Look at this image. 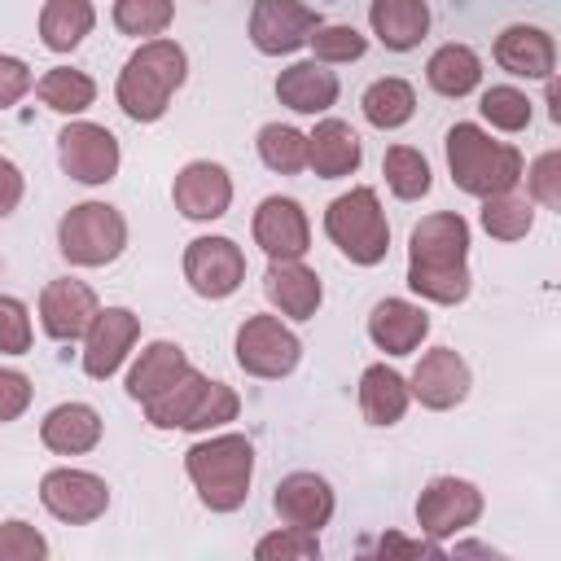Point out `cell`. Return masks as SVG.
I'll list each match as a JSON object with an SVG mask.
<instances>
[{
	"mask_svg": "<svg viewBox=\"0 0 561 561\" xmlns=\"http://www.w3.org/2000/svg\"><path fill=\"white\" fill-rule=\"evenodd\" d=\"M408 289L443 307L469 298V224L456 210H434L412 228Z\"/></svg>",
	"mask_w": 561,
	"mask_h": 561,
	"instance_id": "obj_1",
	"label": "cell"
},
{
	"mask_svg": "<svg viewBox=\"0 0 561 561\" xmlns=\"http://www.w3.org/2000/svg\"><path fill=\"white\" fill-rule=\"evenodd\" d=\"M188 79V53L175 44V39H145L127 66L118 70V110L131 118V123H158L171 105V96L184 88Z\"/></svg>",
	"mask_w": 561,
	"mask_h": 561,
	"instance_id": "obj_2",
	"label": "cell"
},
{
	"mask_svg": "<svg viewBox=\"0 0 561 561\" xmlns=\"http://www.w3.org/2000/svg\"><path fill=\"white\" fill-rule=\"evenodd\" d=\"M188 482L210 513H237L254 478V443L245 434H215L184 451Z\"/></svg>",
	"mask_w": 561,
	"mask_h": 561,
	"instance_id": "obj_3",
	"label": "cell"
},
{
	"mask_svg": "<svg viewBox=\"0 0 561 561\" xmlns=\"http://www.w3.org/2000/svg\"><path fill=\"white\" fill-rule=\"evenodd\" d=\"M447 167L456 188H465L469 197H495L522 180V149L508 140H491L478 123H456L447 131Z\"/></svg>",
	"mask_w": 561,
	"mask_h": 561,
	"instance_id": "obj_4",
	"label": "cell"
},
{
	"mask_svg": "<svg viewBox=\"0 0 561 561\" xmlns=\"http://www.w3.org/2000/svg\"><path fill=\"white\" fill-rule=\"evenodd\" d=\"M324 232H329V241H333L351 263H359V267L381 263L386 250H390L386 210H381L377 193L364 188V184L329 202V210H324Z\"/></svg>",
	"mask_w": 561,
	"mask_h": 561,
	"instance_id": "obj_5",
	"label": "cell"
},
{
	"mask_svg": "<svg viewBox=\"0 0 561 561\" xmlns=\"http://www.w3.org/2000/svg\"><path fill=\"white\" fill-rule=\"evenodd\" d=\"M127 245V219L110 202H79L57 224V250L75 267H105Z\"/></svg>",
	"mask_w": 561,
	"mask_h": 561,
	"instance_id": "obj_6",
	"label": "cell"
},
{
	"mask_svg": "<svg viewBox=\"0 0 561 561\" xmlns=\"http://www.w3.org/2000/svg\"><path fill=\"white\" fill-rule=\"evenodd\" d=\"M302 359V342L289 324H280V316H245L237 329V364L250 377L276 381L289 377Z\"/></svg>",
	"mask_w": 561,
	"mask_h": 561,
	"instance_id": "obj_7",
	"label": "cell"
},
{
	"mask_svg": "<svg viewBox=\"0 0 561 561\" xmlns=\"http://www.w3.org/2000/svg\"><path fill=\"white\" fill-rule=\"evenodd\" d=\"M184 280L197 298H232L245 280V254L232 237H193L184 250Z\"/></svg>",
	"mask_w": 561,
	"mask_h": 561,
	"instance_id": "obj_8",
	"label": "cell"
},
{
	"mask_svg": "<svg viewBox=\"0 0 561 561\" xmlns=\"http://www.w3.org/2000/svg\"><path fill=\"white\" fill-rule=\"evenodd\" d=\"M478 517H482V491L465 478H451V473L430 478V486L416 500V526L425 539H438V543L460 535Z\"/></svg>",
	"mask_w": 561,
	"mask_h": 561,
	"instance_id": "obj_9",
	"label": "cell"
},
{
	"mask_svg": "<svg viewBox=\"0 0 561 561\" xmlns=\"http://www.w3.org/2000/svg\"><path fill=\"white\" fill-rule=\"evenodd\" d=\"M57 158H61V171L79 184H110L123 162L114 131L101 123H83V118L57 131Z\"/></svg>",
	"mask_w": 561,
	"mask_h": 561,
	"instance_id": "obj_10",
	"label": "cell"
},
{
	"mask_svg": "<svg viewBox=\"0 0 561 561\" xmlns=\"http://www.w3.org/2000/svg\"><path fill=\"white\" fill-rule=\"evenodd\" d=\"M39 504L66 526H88V522L105 517L110 486H105V478H96L88 469H48L39 478Z\"/></svg>",
	"mask_w": 561,
	"mask_h": 561,
	"instance_id": "obj_11",
	"label": "cell"
},
{
	"mask_svg": "<svg viewBox=\"0 0 561 561\" xmlns=\"http://www.w3.org/2000/svg\"><path fill=\"white\" fill-rule=\"evenodd\" d=\"M320 26V13L302 0H254L250 9V44L263 57L298 53Z\"/></svg>",
	"mask_w": 561,
	"mask_h": 561,
	"instance_id": "obj_12",
	"label": "cell"
},
{
	"mask_svg": "<svg viewBox=\"0 0 561 561\" xmlns=\"http://www.w3.org/2000/svg\"><path fill=\"white\" fill-rule=\"evenodd\" d=\"M136 337H140V316H131L127 307H101L83 333V373L92 381H110L123 368Z\"/></svg>",
	"mask_w": 561,
	"mask_h": 561,
	"instance_id": "obj_13",
	"label": "cell"
},
{
	"mask_svg": "<svg viewBox=\"0 0 561 561\" xmlns=\"http://www.w3.org/2000/svg\"><path fill=\"white\" fill-rule=\"evenodd\" d=\"M171 202H175V210H180L184 219H197V224L219 219V215H228V206H232V180H228V171H224L219 162L193 158V162H184V167L175 171Z\"/></svg>",
	"mask_w": 561,
	"mask_h": 561,
	"instance_id": "obj_14",
	"label": "cell"
},
{
	"mask_svg": "<svg viewBox=\"0 0 561 561\" xmlns=\"http://www.w3.org/2000/svg\"><path fill=\"white\" fill-rule=\"evenodd\" d=\"M254 245L267 254V259H302L311 250V224H307V210L294 202V197H263L259 210H254Z\"/></svg>",
	"mask_w": 561,
	"mask_h": 561,
	"instance_id": "obj_15",
	"label": "cell"
},
{
	"mask_svg": "<svg viewBox=\"0 0 561 561\" xmlns=\"http://www.w3.org/2000/svg\"><path fill=\"white\" fill-rule=\"evenodd\" d=\"M469 386H473L469 364H465L460 351H451V346H434V351H425L421 364H416L412 377H408L412 399H421V408H430V412H447V408L465 403Z\"/></svg>",
	"mask_w": 561,
	"mask_h": 561,
	"instance_id": "obj_16",
	"label": "cell"
},
{
	"mask_svg": "<svg viewBox=\"0 0 561 561\" xmlns=\"http://www.w3.org/2000/svg\"><path fill=\"white\" fill-rule=\"evenodd\" d=\"M101 302L92 294V285L75 280V276H61V280H48L39 289V324L53 342H75L88 333V324L96 320Z\"/></svg>",
	"mask_w": 561,
	"mask_h": 561,
	"instance_id": "obj_17",
	"label": "cell"
},
{
	"mask_svg": "<svg viewBox=\"0 0 561 561\" xmlns=\"http://www.w3.org/2000/svg\"><path fill=\"white\" fill-rule=\"evenodd\" d=\"M272 508H276V517H280L285 526H298V530H316V535H320V526H329L337 500H333V486H329L320 473L298 469V473H285V478L276 482Z\"/></svg>",
	"mask_w": 561,
	"mask_h": 561,
	"instance_id": "obj_18",
	"label": "cell"
},
{
	"mask_svg": "<svg viewBox=\"0 0 561 561\" xmlns=\"http://www.w3.org/2000/svg\"><path fill=\"white\" fill-rule=\"evenodd\" d=\"M495 61L517 79H548L557 70V44L543 26L513 22L495 35Z\"/></svg>",
	"mask_w": 561,
	"mask_h": 561,
	"instance_id": "obj_19",
	"label": "cell"
},
{
	"mask_svg": "<svg viewBox=\"0 0 561 561\" xmlns=\"http://www.w3.org/2000/svg\"><path fill=\"white\" fill-rule=\"evenodd\" d=\"M263 294L289 320H311L320 311V298H324L320 276L302 259H272V267L263 276Z\"/></svg>",
	"mask_w": 561,
	"mask_h": 561,
	"instance_id": "obj_20",
	"label": "cell"
},
{
	"mask_svg": "<svg viewBox=\"0 0 561 561\" xmlns=\"http://www.w3.org/2000/svg\"><path fill=\"white\" fill-rule=\"evenodd\" d=\"M425 333H430V316L408 298H381L368 311V337L386 355H412L425 342Z\"/></svg>",
	"mask_w": 561,
	"mask_h": 561,
	"instance_id": "obj_21",
	"label": "cell"
},
{
	"mask_svg": "<svg viewBox=\"0 0 561 561\" xmlns=\"http://www.w3.org/2000/svg\"><path fill=\"white\" fill-rule=\"evenodd\" d=\"M105 421L92 403H57L44 421H39V443L57 456H83L101 443Z\"/></svg>",
	"mask_w": 561,
	"mask_h": 561,
	"instance_id": "obj_22",
	"label": "cell"
},
{
	"mask_svg": "<svg viewBox=\"0 0 561 561\" xmlns=\"http://www.w3.org/2000/svg\"><path fill=\"white\" fill-rule=\"evenodd\" d=\"M359 136L351 123L342 118H320L316 131L307 136V167L320 175V180H342V175H355L359 171Z\"/></svg>",
	"mask_w": 561,
	"mask_h": 561,
	"instance_id": "obj_23",
	"label": "cell"
},
{
	"mask_svg": "<svg viewBox=\"0 0 561 561\" xmlns=\"http://www.w3.org/2000/svg\"><path fill=\"white\" fill-rule=\"evenodd\" d=\"M276 101L294 114H324L337 101V75L324 61H294L276 75Z\"/></svg>",
	"mask_w": 561,
	"mask_h": 561,
	"instance_id": "obj_24",
	"label": "cell"
},
{
	"mask_svg": "<svg viewBox=\"0 0 561 561\" xmlns=\"http://www.w3.org/2000/svg\"><path fill=\"white\" fill-rule=\"evenodd\" d=\"M188 368H193V364H188L184 346H175V342H149V346L136 355L131 373H127V394H131L136 403H149V399H158L162 390H171Z\"/></svg>",
	"mask_w": 561,
	"mask_h": 561,
	"instance_id": "obj_25",
	"label": "cell"
},
{
	"mask_svg": "<svg viewBox=\"0 0 561 561\" xmlns=\"http://www.w3.org/2000/svg\"><path fill=\"white\" fill-rule=\"evenodd\" d=\"M368 26L390 53H408L430 31V4L425 0H373L368 4Z\"/></svg>",
	"mask_w": 561,
	"mask_h": 561,
	"instance_id": "obj_26",
	"label": "cell"
},
{
	"mask_svg": "<svg viewBox=\"0 0 561 561\" xmlns=\"http://www.w3.org/2000/svg\"><path fill=\"white\" fill-rule=\"evenodd\" d=\"M408 403H412L408 377H399L386 364H368L364 368V377H359V412H364L368 425H394V421H403Z\"/></svg>",
	"mask_w": 561,
	"mask_h": 561,
	"instance_id": "obj_27",
	"label": "cell"
},
{
	"mask_svg": "<svg viewBox=\"0 0 561 561\" xmlns=\"http://www.w3.org/2000/svg\"><path fill=\"white\" fill-rule=\"evenodd\" d=\"M425 79H430V88H434L438 96L460 101V96H469V92L482 83V57H478L469 44H443V48L430 53Z\"/></svg>",
	"mask_w": 561,
	"mask_h": 561,
	"instance_id": "obj_28",
	"label": "cell"
},
{
	"mask_svg": "<svg viewBox=\"0 0 561 561\" xmlns=\"http://www.w3.org/2000/svg\"><path fill=\"white\" fill-rule=\"evenodd\" d=\"M96 9L92 0H44L39 9V39L53 53H70L83 44V35H92Z\"/></svg>",
	"mask_w": 561,
	"mask_h": 561,
	"instance_id": "obj_29",
	"label": "cell"
},
{
	"mask_svg": "<svg viewBox=\"0 0 561 561\" xmlns=\"http://www.w3.org/2000/svg\"><path fill=\"white\" fill-rule=\"evenodd\" d=\"M359 110H364V118H368L373 127L394 131V127H403V123L416 114V88H412L408 79H399V75L373 79V83L364 88V96H359Z\"/></svg>",
	"mask_w": 561,
	"mask_h": 561,
	"instance_id": "obj_30",
	"label": "cell"
},
{
	"mask_svg": "<svg viewBox=\"0 0 561 561\" xmlns=\"http://www.w3.org/2000/svg\"><path fill=\"white\" fill-rule=\"evenodd\" d=\"M35 96L57 110V114H83L92 101H96V83L83 75V70H70V66H53L39 83H35Z\"/></svg>",
	"mask_w": 561,
	"mask_h": 561,
	"instance_id": "obj_31",
	"label": "cell"
},
{
	"mask_svg": "<svg viewBox=\"0 0 561 561\" xmlns=\"http://www.w3.org/2000/svg\"><path fill=\"white\" fill-rule=\"evenodd\" d=\"M381 175H386V184L399 202H416V197L430 193V162L412 145H390L386 158H381Z\"/></svg>",
	"mask_w": 561,
	"mask_h": 561,
	"instance_id": "obj_32",
	"label": "cell"
},
{
	"mask_svg": "<svg viewBox=\"0 0 561 561\" xmlns=\"http://www.w3.org/2000/svg\"><path fill=\"white\" fill-rule=\"evenodd\" d=\"M206 381H210V377H202L197 368H188L171 390H162L158 399L145 403V421H149L153 430H184V421H188L197 394L206 390Z\"/></svg>",
	"mask_w": 561,
	"mask_h": 561,
	"instance_id": "obj_33",
	"label": "cell"
},
{
	"mask_svg": "<svg viewBox=\"0 0 561 561\" xmlns=\"http://www.w3.org/2000/svg\"><path fill=\"white\" fill-rule=\"evenodd\" d=\"M259 158L276 175H298L307 167V136L289 123H263L259 127Z\"/></svg>",
	"mask_w": 561,
	"mask_h": 561,
	"instance_id": "obj_34",
	"label": "cell"
},
{
	"mask_svg": "<svg viewBox=\"0 0 561 561\" xmlns=\"http://www.w3.org/2000/svg\"><path fill=\"white\" fill-rule=\"evenodd\" d=\"M482 228H486L495 241H522V237L535 228V206H530V197H517L513 188H508V193H495V197H482Z\"/></svg>",
	"mask_w": 561,
	"mask_h": 561,
	"instance_id": "obj_35",
	"label": "cell"
},
{
	"mask_svg": "<svg viewBox=\"0 0 561 561\" xmlns=\"http://www.w3.org/2000/svg\"><path fill=\"white\" fill-rule=\"evenodd\" d=\"M175 18L171 0H114V26L136 39H158Z\"/></svg>",
	"mask_w": 561,
	"mask_h": 561,
	"instance_id": "obj_36",
	"label": "cell"
},
{
	"mask_svg": "<svg viewBox=\"0 0 561 561\" xmlns=\"http://www.w3.org/2000/svg\"><path fill=\"white\" fill-rule=\"evenodd\" d=\"M478 110H482V118L495 131H526L530 127V96L522 88H513V83L486 88L482 101H478Z\"/></svg>",
	"mask_w": 561,
	"mask_h": 561,
	"instance_id": "obj_37",
	"label": "cell"
},
{
	"mask_svg": "<svg viewBox=\"0 0 561 561\" xmlns=\"http://www.w3.org/2000/svg\"><path fill=\"white\" fill-rule=\"evenodd\" d=\"M307 44H311L316 61H324V66L359 61V57L368 53V35H359V31H355V26H346V22H320V26H316V35H311Z\"/></svg>",
	"mask_w": 561,
	"mask_h": 561,
	"instance_id": "obj_38",
	"label": "cell"
},
{
	"mask_svg": "<svg viewBox=\"0 0 561 561\" xmlns=\"http://www.w3.org/2000/svg\"><path fill=\"white\" fill-rule=\"evenodd\" d=\"M237 412H241L237 390H232V386H224V381H206V390L197 394V403H193V412H188L184 430L206 434V430H219V425L237 421Z\"/></svg>",
	"mask_w": 561,
	"mask_h": 561,
	"instance_id": "obj_39",
	"label": "cell"
},
{
	"mask_svg": "<svg viewBox=\"0 0 561 561\" xmlns=\"http://www.w3.org/2000/svg\"><path fill=\"white\" fill-rule=\"evenodd\" d=\"M254 557H259V561H311V557H320V535H316V530L285 526V530L259 539V543H254Z\"/></svg>",
	"mask_w": 561,
	"mask_h": 561,
	"instance_id": "obj_40",
	"label": "cell"
},
{
	"mask_svg": "<svg viewBox=\"0 0 561 561\" xmlns=\"http://www.w3.org/2000/svg\"><path fill=\"white\" fill-rule=\"evenodd\" d=\"M48 557V539L31 526V522H4L0 526V561H44Z\"/></svg>",
	"mask_w": 561,
	"mask_h": 561,
	"instance_id": "obj_41",
	"label": "cell"
},
{
	"mask_svg": "<svg viewBox=\"0 0 561 561\" xmlns=\"http://www.w3.org/2000/svg\"><path fill=\"white\" fill-rule=\"evenodd\" d=\"M526 188H530V197H535L539 206L561 210V153H557V149H548V153H539V158L530 162Z\"/></svg>",
	"mask_w": 561,
	"mask_h": 561,
	"instance_id": "obj_42",
	"label": "cell"
},
{
	"mask_svg": "<svg viewBox=\"0 0 561 561\" xmlns=\"http://www.w3.org/2000/svg\"><path fill=\"white\" fill-rule=\"evenodd\" d=\"M31 351V316L18 298L0 294V355H26Z\"/></svg>",
	"mask_w": 561,
	"mask_h": 561,
	"instance_id": "obj_43",
	"label": "cell"
},
{
	"mask_svg": "<svg viewBox=\"0 0 561 561\" xmlns=\"http://www.w3.org/2000/svg\"><path fill=\"white\" fill-rule=\"evenodd\" d=\"M31 408V377L18 368H0V425L18 421Z\"/></svg>",
	"mask_w": 561,
	"mask_h": 561,
	"instance_id": "obj_44",
	"label": "cell"
},
{
	"mask_svg": "<svg viewBox=\"0 0 561 561\" xmlns=\"http://www.w3.org/2000/svg\"><path fill=\"white\" fill-rule=\"evenodd\" d=\"M31 88H35V75H31V66H26L22 57H9V53H0V110L18 105V101H22Z\"/></svg>",
	"mask_w": 561,
	"mask_h": 561,
	"instance_id": "obj_45",
	"label": "cell"
},
{
	"mask_svg": "<svg viewBox=\"0 0 561 561\" xmlns=\"http://www.w3.org/2000/svg\"><path fill=\"white\" fill-rule=\"evenodd\" d=\"M377 552L381 557H390V552H403V557H438L443 552V543L438 539H403V535H381L377 539Z\"/></svg>",
	"mask_w": 561,
	"mask_h": 561,
	"instance_id": "obj_46",
	"label": "cell"
},
{
	"mask_svg": "<svg viewBox=\"0 0 561 561\" xmlns=\"http://www.w3.org/2000/svg\"><path fill=\"white\" fill-rule=\"evenodd\" d=\"M22 188H26L22 171H18L9 158H0V219L18 210V202H22Z\"/></svg>",
	"mask_w": 561,
	"mask_h": 561,
	"instance_id": "obj_47",
	"label": "cell"
},
{
	"mask_svg": "<svg viewBox=\"0 0 561 561\" xmlns=\"http://www.w3.org/2000/svg\"><path fill=\"white\" fill-rule=\"evenodd\" d=\"M548 114H552V123H561V88L552 75H548Z\"/></svg>",
	"mask_w": 561,
	"mask_h": 561,
	"instance_id": "obj_48",
	"label": "cell"
}]
</instances>
